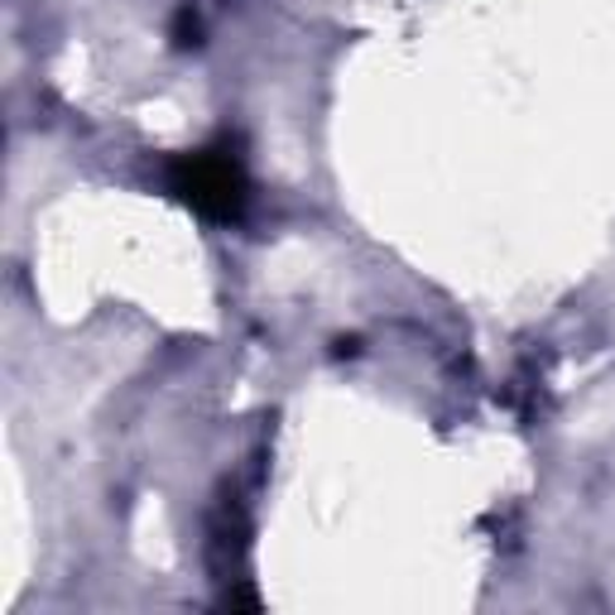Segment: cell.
Returning <instances> with one entry per match:
<instances>
[{
    "label": "cell",
    "instance_id": "obj_1",
    "mask_svg": "<svg viewBox=\"0 0 615 615\" xmlns=\"http://www.w3.org/2000/svg\"><path fill=\"white\" fill-rule=\"evenodd\" d=\"M169 178V193H178L193 212H203L212 221H236L245 212V169L236 154L227 150H197V154H178L164 169Z\"/></svg>",
    "mask_w": 615,
    "mask_h": 615
}]
</instances>
